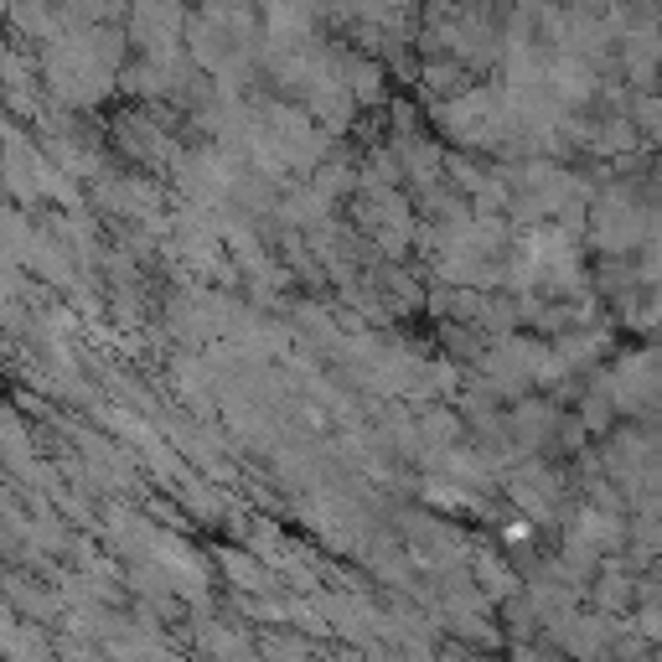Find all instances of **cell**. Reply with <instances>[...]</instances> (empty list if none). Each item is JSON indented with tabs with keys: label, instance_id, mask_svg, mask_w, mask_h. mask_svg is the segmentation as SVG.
<instances>
[{
	"label": "cell",
	"instance_id": "1",
	"mask_svg": "<svg viewBox=\"0 0 662 662\" xmlns=\"http://www.w3.org/2000/svg\"><path fill=\"white\" fill-rule=\"evenodd\" d=\"M642 119H647V130L662 140V99H647V104H642Z\"/></svg>",
	"mask_w": 662,
	"mask_h": 662
},
{
	"label": "cell",
	"instance_id": "2",
	"mask_svg": "<svg viewBox=\"0 0 662 662\" xmlns=\"http://www.w3.org/2000/svg\"><path fill=\"white\" fill-rule=\"evenodd\" d=\"M652 275H662V233L652 238Z\"/></svg>",
	"mask_w": 662,
	"mask_h": 662
},
{
	"label": "cell",
	"instance_id": "3",
	"mask_svg": "<svg viewBox=\"0 0 662 662\" xmlns=\"http://www.w3.org/2000/svg\"><path fill=\"white\" fill-rule=\"evenodd\" d=\"M657 192H662V182H657Z\"/></svg>",
	"mask_w": 662,
	"mask_h": 662
}]
</instances>
